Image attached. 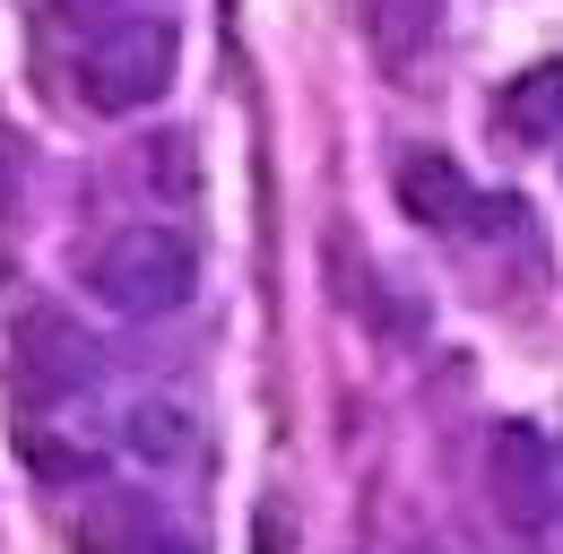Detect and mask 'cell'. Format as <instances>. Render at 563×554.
Here are the masks:
<instances>
[{
    "mask_svg": "<svg viewBox=\"0 0 563 554\" xmlns=\"http://www.w3.org/2000/svg\"><path fill=\"white\" fill-rule=\"evenodd\" d=\"M174 62H183V35L165 18H131L87 53V104L96 113H147L174 87Z\"/></svg>",
    "mask_w": 563,
    "mask_h": 554,
    "instance_id": "2",
    "label": "cell"
},
{
    "mask_svg": "<svg viewBox=\"0 0 563 554\" xmlns=\"http://www.w3.org/2000/svg\"><path fill=\"white\" fill-rule=\"evenodd\" d=\"M364 26H373V53L390 78H408L417 53L433 44V0H364Z\"/></svg>",
    "mask_w": 563,
    "mask_h": 554,
    "instance_id": "6",
    "label": "cell"
},
{
    "mask_svg": "<svg viewBox=\"0 0 563 554\" xmlns=\"http://www.w3.org/2000/svg\"><path fill=\"white\" fill-rule=\"evenodd\" d=\"M147 182H156L165 200H191V191H200V156H191L183 131H165L156 147H147Z\"/></svg>",
    "mask_w": 563,
    "mask_h": 554,
    "instance_id": "11",
    "label": "cell"
},
{
    "mask_svg": "<svg viewBox=\"0 0 563 554\" xmlns=\"http://www.w3.org/2000/svg\"><path fill=\"white\" fill-rule=\"evenodd\" d=\"M9 346H18V390L26 399H70L87 381V339H78V321L62 303H26Z\"/></svg>",
    "mask_w": 563,
    "mask_h": 554,
    "instance_id": "3",
    "label": "cell"
},
{
    "mask_svg": "<svg viewBox=\"0 0 563 554\" xmlns=\"http://www.w3.org/2000/svg\"><path fill=\"white\" fill-rule=\"evenodd\" d=\"M18 459H26L44 485H96V459L70 451V442H44V433H18Z\"/></svg>",
    "mask_w": 563,
    "mask_h": 554,
    "instance_id": "10",
    "label": "cell"
},
{
    "mask_svg": "<svg viewBox=\"0 0 563 554\" xmlns=\"http://www.w3.org/2000/svg\"><path fill=\"white\" fill-rule=\"evenodd\" d=\"M494 502H503L520 529H538V520L555 511V468H547V442H538L529 424H503V433H494Z\"/></svg>",
    "mask_w": 563,
    "mask_h": 554,
    "instance_id": "5",
    "label": "cell"
},
{
    "mask_svg": "<svg viewBox=\"0 0 563 554\" xmlns=\"http://www.w3.org/2000/svg\"><path fill=\"white\" fill-rule=\"evenodd\" d=\"M131 451H140L147 468H191V451H200V424L191 408H131Z\"/></svg>",
    "mask_w": 563,
    "mask_h": 554,
    "instance_id": "8",
    "label": "cell"
},
{
    "mask_svg": "<svg viewBox=\"0 0 563 554\" xmlns=\"http://www.w3.org/2000/svg\"><path fill=\"white\" fill-rule=\"evenodd\" d=\"M399 208L417 217V225H433V234H460V225H477V191H468V174L451 165V156H433V147H417V156H399Z\"/></svg>",
    "mask_w": 563,
    "mask_h": 554,
    "instance_id": "4",
    "label": "cell"
},
{
    "mask_svg": "<svg viewBox=\"0 0 563 554\" xmlns=\"http://www.w3.org/2000/svg\"><path fill=\"white\" fill-rule=\"evenodd\" d=\"M18 182H26V165H18V138L0 131V217L18 208Z\"/></svg>",
    "mask_w": 563,
    "mask_h": 554,
    "instance_id": "12",
    "label": "cell"
},
{
    "mask_svg": "<svg viewBox=\"0 0 563 554\" xmlns=\"http://www.w3.org/2000/svg\"><path fill=\"white\" fill-rule=\"evenodd\" d=\"M78 554H156V529H147V511L131 494H104L87 511V529H78Z\"/></svg>",
    "mask_w": 563,
    "mask_h": 554,
    "instance_id": "9",
    "label": "cell"
},
{
    "mask_svg": "<svg viewBox=\"0 0 563 554\" xmlns=\"http://www.w3.org/2000/svg\"><path fill=\"white\" fill-rule=\"evenodd\" d=\"M503 131L511 138H555L563 131V62H538L503 87Z\"/></svg>",
    "mask_w": 563,
    "mask_h": 554,
    "instance_id": "7",
    "label": "cell"
},
{
    "mask_svg": "<svg viewBox=\"0 0 563 554\" xmlns=\"http://www.w3.org/2000/svg\"><path fill=\"white\" fill-rule=\"evenodd\" d=\"M87 286H96V303L104 312H122V321H156V312H183L191 295H200V243L183 234V225H122L96 261H87Z\"/></svg>",
    "mask_w": 563,
    "mask_h": 554,
    "instance_id": "1",
    "label": "cell"
}]
</instances>
